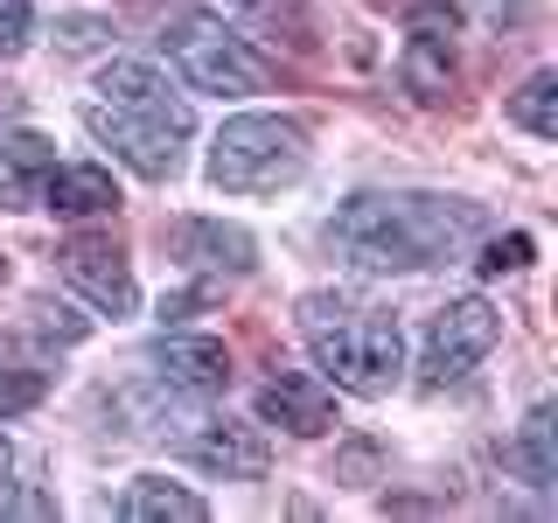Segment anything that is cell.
<instances>
[{"label": "cell", "mask_w": 558, "mask_h": 523, "mask_svg": "<svg viewBox=\"0 0 558 523\" xmlns=\"http://www.w3.org/2000/svg\"><path fill=\"white\" fill-rule=\"evenodd\" d=\"M475 231H482L475 203H447V196H349L336 209V223H328V244H336L356 272H418V266H447Z\"/></svg>", "instance_id": "obj_1"}, {"label": "cell", "mask_w": 558, "mask_h": 523, "mask_svg": "<svg viewBox=\"0 0 558 523\" xmlns=\"http://www.w3.org/2000/svg\"><path fill=\"white\" fill-rule=\"evenodd\" d=\"M301 336L314 349V363L336 370V384L356 391V398L391 391L398 370H405V336H398V321L377 314V307L342 301V293H307L301 301Z\"/></svg>", "instance_id": "obj_2"}, {"label": "cell", "mask_w": 558, "mask_h": 523, "mask_svg": "<svg viewBox=\"0 0 558 523\" xmlns=\"http://www.w3.org/2000/svg\"><path fill=\"white\" fill-rule=\"evenodd\" d=\"M301 168H307V133L272 112L223 119L217 147H209V182L223 196H272V188L301 182Z\"/></svg>", "instance_id": "obj_3"}, {"label": "cell", "mask_w": 558, "mask_h": 523, "mask_svg": "<svg viewBox=\"0 0 558 523\" xmlns=\"http://www.w3.org/2000/svg\"><path fill=\"white\" fill-rule=\"evenodd\" d=\"M161 49L174 57V70H182L196 92H217V98L266 92V63H258L217 14H174V22L161 28Z\"/></svg>", "instance_id": "obj_4"}, {"label": "cell", "mask_w": 558, "mask_h": 523, "mask_svg": "<svg viewBox=\"0 0 558 523\" xmlns=\"http://www.w3.org/2000/svg\"><path fill=\"white\" fill-rule=\"evenodd\" d=\"M502 336V314L482 301V293H468V301H453L433 314V328H426V349H418V384L426 391H440V384H461L475 363L496 349Z\"/></svg>", "instance_id": "obj_5"}, {"label": "cell", "mask_w": 558, "mask_h": 523, "mask_svg": "<svg viewBox=\"0 0 558 523\" xmlns=\"http://www.w3.org/2000/svg\"><path fill=\"white\" fill-rule=\"evenodd\" d=\"M98 105H112V112H126V119H147V126H161V133H174V139L196 133L189 98H174L161 70H154V63H133V57H126V63H105Z\"/></svg>", "instance_id": "obj_6"}, {"label": "cell", "mask_w": 558, "mask_h": 523, "mask_svg": "<svg viewBox=\"0 0 558 523\" xmlns=\"http://www.w3.org/2000/svg\"><path fill=\"white\" fill-rule=\"evenodd\" d=\"M57 266L63 279L84 293L98 314H112V321H126V314L140 307V287H133V266H126V252H119L112 238H63V252H57Z\"/></svg>", "instance_id": "obj_7"}, {"label": "cell", "mask_w": 558, "mask_h": 523, "mask_svg": "<svg viewBox=\"0 0 558 523\" xmlns=\"http://www.w3.org/2000/svg\"><path fill=\"white\" fill-rule=\"evenodd\" d=\"M258 418L301 433V440H322V433H336V391L307 370H279L266 391H258Z\"/></svg>", "instance_id": "obj_8"}, {"label": "cell", "mask_w": 558, "mask_h": 523, "mask_svg": "<svg viewBox=\"0 0 558 523\" xmlns=\"http://www.w3.org/2000/svg\"><path fill=\"white\" fill-rule=\"evenodd\" d=\"M168 252L182 258L189 272H252V266H258L252 231L217 223V217H182V223L168 231Z\"/></svg>", "instance_id": "obj_9"}, {"label": "cell", "mask_w": 558, "mask_h": 523, "mask_svg": "<svg viewBox=\"0 0 558 523\" xmlns=\"http://www.w3.org/2000/svg\"><path fill=\"white\" fill-rule=\"evenodd\" d=\"M84 126H92L126 168L147 174V182H168L174 174V133L147 126V119H126V112H112V105H84Z\"/></svg>", "instance_id": "obj_10"}, {"label": "cell", "mask_w": 558, "mask_h": 523, "mask_svg": "<svg viewBox=\"0 0 558 523\" xmlns=\"http://www.w3.org/2000/svg\"><path fill=\"white\" fill-rule=\"evenodd\" d=\"M189 461L209 467V475L223 482H258L272 467V447L258 426H231V418H217V426H203L196 440H189Z\"/></svg>", "instance_id": "obj_11"}, {"label": "cell", "mask_w": 558, "mask_h": 523, "mask_svg": "<svg viewBox=\"0 0 558 523\" xmlns=\"http://www.w3.org/2000/svg\"><path fill=\"white\" fill-rule=\"evenodd\" d=\"M154 370H161L174 391H223L231 384V349L209 342V336H168L161 349H154Z\"/></svg>", "instance_id": "obj_12"}, {"label": "cell", "mask_w": 558, "mask_h": 523, "mask_svg": "<svg viewBox=\"0 0 558 523\" xmlns=\"http://www.w3.org/2000/svg\"><path fill=\"white\" fill-rule=\"evenodd\" d=\"M35 196H43V209H57V217H105V209H119V188L105 168H49L43 182H35Z\"/></svg>", "instance_id": "obj_13"}, {"label": "cell", "mask_w": 558, "mask_h": 523, "mask_svg": "<svg viewBox=\"0 0 558 523\" xmlns=\"http://www.w3.org/2000/svg\"><path fill=\"white\" fill-rule=\"evenodd\" d=\"M133 523H203L209 516V502L196 496V488H174V482H161V475H140L133 488H126V502H119Z\"/></svg>", "instance_id": "obj_14"}, {"label": "cell", "mask_w": 558, "mask_h": 523, "mask_svg": "<svg viewBox=\"0 0 558 523\" xmlns=\"http://www.w3.org/2000/svg\"><path fill=\"white\" fill-rule=\"evenodd\" d=\"M510 467L531 488H551L558 482V426H551V405H537L531 418H523V433H517V447H510Z\"/></svg>", "instance_id": "obj_15"}, {"label": "cell", "mask_w": 558, "mask_h": 523, "mask_svg": "<svg viewBox=\"0 0 558 523\" xmlns=\"http://www.w3.org/2000/svg\"><path fill=\"white\" fill-rule=\"evenodd\" d=\"M405 84L418 98H447L453 92V42H440V35H412L405 49Z\"/></svg>", "instance_id": "obj_16"}, {"label": "cell", "mask_w": 558, "mask_h": 523, "mask_svg": "<svg viewBox=\"0 0 558 523\" xmlns=\"http://www.w3.org/2000/svg\"><path fill=\"white\" fill-rule=\"evenodd\" d=\"M510 119L523 133H537V139H558V77L551 70H537V77L510 98Z\"/></svg>", "instance_id": "obj_17"}, {"label": "cell", "mask_w": 558, "mask_h": 523, "mask_svg": "<svg viewBox=\"0 0 558 523\" xmlns=\"http://www.w3.org/2000/svg\"><path fill=\"white\" fill-rule=\"evenodd\" d=\"M223 8H231L238 22H258V28H272V35H279V22H287V35L307 49V8H301V0H223Z\"/></svg>", "instance_id": "obj_18"}, {"label": "cell", "mask_w": 558, "mask_h": 523, "mask_svg": "<svg viewBox=\"0 0 558 523\" xmlns=\"http://www.w3.org/2000/svg\"><path fill=\"white\" fill-rule=\"evenodd\" d=\"M35 42V8L28 0H0V63H14Z\"/></svg>", "instance_id": "obj_19"}, {"label": "cell", "mask_w": 558, "mask_h": 523, "mask_svg": "<svg viewBox=\"0 0 558 523\" xmlns=\"http://www.w3.org/2000/svg\"><path fill=\"white\" fill-rule=\"evenodd\" d=\"M43 391H49V377H43V370H0V418L43 405Z\"/></svg>", "instance_id": "obj_20"}, {"label": "cell", "mask_w": 558, "mask_h": 523, "mask_svg": "<svg viewBox=\"0 0 558 523\" xmlns=\"http://www.w3.org/2000/svg\"><path fill=\"white\" fill-rule=\"evenodd\" d=\"M531 252H537V244L523 238V231H510V238H488L482 272H523V266H531Z\"/></svg>", "instance_id": "obj_21"}, {"label": "cell", "mask_w": 558, "mask_h": 523, "mask_svg": "<svg viewBox=\"0 0 558 523\" xmlns=\"http://www.w3.org/2000/svg\"><path fill=\"white\" fill-rule=\"evenodd\" d=\"M405 35H440V42H453V35H461V14L440 8V0H418L405 14Z\"/></svg>", "instance_id": "obj_22"}, {"label": "cell", "mask_w": 558, "mask_h": 523, "mask_svg": "<svg viewBox=\"0 0 558 523\" xmlns=\"http://www.w3.org/2000/svg\"><path fill=\"white\" fill-rule=\"evenodd\" d=\"M35 203V182L22 174V161H14V147L0 139V209H28Z\"/></svg>", "instance_id": "obj_23"}, {"label": "cell", "mask_w": 558, "mask_h": 523, "mask_svg": "<svg viewBox=\"0 0 558 523\" xmlns=\"http://www.w3.org/2000/svg\"><path fill=\"white\" fill-rule=\"evenodd\" d=\"M57 35H63V49H98L105 35H112V22H105V14H63Z\"/></svg>", "instance_id": "obj_24"}, {"label": "cell", "mask_w": 558, "mask_h": 523, "mask_svg": "<svg viewBox=\"0 0 558 523\" xmlns=\"http://www.w3.org/2000/svg\"><path fill=\"white\" fill-rule=\"evenodd\" d=\"M196 307H203V287H189V293H174V301H161V321H189Z\"/></svg>", "instance_id": "obj_25"}, {"label": "cell", "mask_w": 558, "mask_h": 523, "mask_svg": "<svg viewBox=\"0 0 558 523\" xmlns=\"http://www.w3.org/2000/svg\"><path fill=\"white\" fill-rule=\"evenodd\" d=\"M0 488H8V440H0Z\"/></svg>", "instance_id": "obj_26"}]
</instances>
